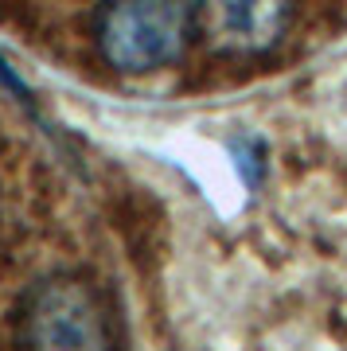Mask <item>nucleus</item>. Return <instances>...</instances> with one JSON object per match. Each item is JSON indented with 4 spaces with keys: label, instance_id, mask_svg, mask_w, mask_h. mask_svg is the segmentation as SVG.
Listing matches in <instances>:
<instances>
[{
    "label": "nucleus",
    "instance_id": "20e7f679",
    "mask_svg": "<svg viewBox=\"0 0 347 351\" xmlns=\"http://www.w3.org/2000/svg\"><path fill=\"white\" fill-rule=\"evenodd\" d=\"M0 82H4V86H12L16 94H24V98H27V86L16 78V71L8 66V59H4V55H0Z\"/></svg>",
    "mask_w": 347,
    "mask_h": 351
},
{
    "label": "nucleus",
    "instance_id": "f257e3e1",
    "mask_svg": "<svg viewBox=\"0 0 347 351\" xmlns=\"http://www.w3.org/2000/svg\"><path fill=\"white\" fill-rule=\"evenodd\" d=\"M203 8L199 4H101L94 12V47L121 75H152L160 66L184 59L191 39L199 36Z\"/></svg>",
    "mask_w": 347,
    "mask_h": 351
},
{
    "label": "nucleus",
    "instance_id": "f03ea898",
    "mask_svg": "<svg viewBox=\"0 0 347 351\" xmlns=\"http://www.w3.org/2000/svg\"><path fill=\"white\" fill-rule=\"evenodd\" d=\"M20 351H110V320L94 289L78 277L55 274L32 285L16 332Z\"/></svg>",
    "mask_w": 347,
    "mask_h": 351
},
{
    "label": "nucleus",
    "instance_id": "7ed1b4c3",
    "mask_svg": "<svg viewBox=\"0 0 347 351\" xmlns=\"http://www.w3.org/2000/svg\"><path fill=\"white\" fill-rule=\"evenodd\" d=\"M289 20H293L289 4H223V8H215V24L223 32V43L238 51H261L277 43Z\"/></svg>",
    "mask_w": 347,
    "mask_h": 351
}]
</instances>
